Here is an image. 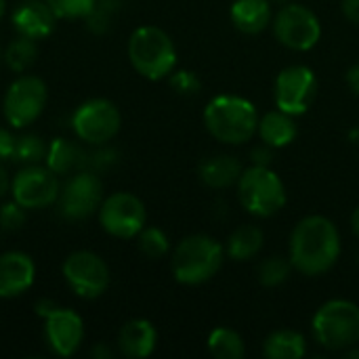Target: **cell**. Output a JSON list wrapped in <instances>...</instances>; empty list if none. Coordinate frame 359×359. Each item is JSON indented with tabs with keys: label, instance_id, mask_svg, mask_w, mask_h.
I'll return each instance as SVG.
<instances>
[{
	"label": "cell",
	"instance_id": "cell-1",
	"mask_svg": "<svg viewBox=\"0 0 359 359\" xmlns=\"http://www.w3.org/2000/svg\"><path fill=\"white\" fill-rule=\"evenodd\" d=\"M341 231L332 219L324 215L303 217L288 240V259L292 269L307 278L328 273L341 259Z\"/></svg>",
	"mask_w": 359,
	"mask_h": 359
},
{
	"label": "cell",
	"instance_id": "cell-2",
	"mask_svg": "<svg viewBox=\"0 0 359 359\" xmlns=\"http://www.w3.org/2000/svg\"><path fill=\"white\" fill-rule=\"evenodd\" d=\"M204 126L223 145H244L257 137L259 111L252 101L240 95H217L204 107Z\"/></svg>",
	"mask_w": 359,
	"mask_h": 359
},
{
	"label": "cell",
	"instance_id": "cell-3",
	"mask_svg": "<svg viewBox=\"0 0 359 359\" xmlns=\"http://www.w3.org/2000/svg\"><path fill=\"white\" fill-rule=\"evenodd\" d=\"M225 263V246L206 233L183 238L170 250L172 278L183 286H202L210 282Z\"/></svg>",
	"mask_w": 359,
	"mask_h": 359
},
{
	"label": "cell",
	"instance_id": "cell-4",
	"mask_svg": "<svg viewBox=\"0 0 359 359\" xmlns=\"http://www.w3.org/2000/svg\"><path fill=\"white\" fill-rule=\"evenodd\" d=\"M126 53L133 69L151 82L168 78L179 61L172 38L158 25H139L128 38Z\"/></svg>",
	"mask_w": 359,
	"mask_h": 359
},
{
	"label": "cell",
	"instance_id": "cell-5",
	"mask_svg": "<svg viewBox=\"0 0 359 359\" xmlns=\"http://www.w3.org/2000/svg\"><path fill=\"white\" fill-rule=\"evenodd\" d=\"M311 334L328 351L345 353L359 345V305L347 299L322 303L311 318Z\"/></svg>",
	"mask_w": 359,
	"mask_h": 359
},
{
	"label": "cell",
	"instance_id": "cell-6",
	"mask_svg": "<svg viewBox=\"0 0 359 359\" xmlns=\"http://www.w3.org/2000/svg\"><path fill=\"white\" fill-rule=\"evenodd\" d=\"M238 202L242 208L257 219H271L288 202L286 185L282 177L271 166H255L244 168L242 177L236 183Z\"/></svg>",
	"mask_w": 359,
	"mask_h": 359
},
{
	"label": "cell",
	"instance_id": "cell-7",
	"mask_svg": "<svg viewBox=\"0 0 359 359\" xmlns=\"http://www.w3.org/2000/svg\"><path fill=\"white\" fill-rule=\"evenodd\" d=\"M48 101V88L46 82L34 74H21L17 76L2 99V114L11 128L21 130L34 124Z\"/></svg>",
	"mask_w": 359,
	"mask_h": 359
},
{
	"label": "cell",
	"instance_id": "cell-8",
	"mask_svg": "<svg viewBox=\"0 0 359 359\" xmlns=\"http://www.w3.org/2000/svg\"><path fill=\"white\" fill-rule=\"evenodd\" d=\"M271 29L276 40L294 53L311 50L322 38V23L318 15L309 6L292 0L278 8L271 21Z\"/></svg>",
	"mask_w": 359,
	"mask_h": 359
},
{
	"label": "cell",
	"instance_id": "cell-9",
	"mask_svg": "<svg viewBox=\"0 0 359 359\" xmlns=\"http://www.w3.org/2000/svg\"><path fill=\"white\" fill-rule=\"evenodd\" d=\"M36 313L44 322V341L50 351L59 358L76 355L84 341V322L80 313L48 299H42L36 305Z\"/></svg>",
	"mask_w": 359,
	"mask_h": 359
},
{
	"label": "cell",
	"instance_id": "cell-10",
	"mask_svg": "<svg viewBox=\"0 0 359 359\" xmlns=\"http://www.w3.org/2000/svg\"><path fill=\"white\" fill-rule=\"evenodd\" d=\"M122 126V114L109 99L97 97L80 103L72 114V130L78 141L88 145H105Z\"/></svg>",
	"mask_w": 359,
	"mask_h": 359
},
{
	"label": "cell",
	"instance_id": "cell-11",
	"mask_svg": "<svg viewBox=\"0 0 359 359\" xmlns=\"http://www.w3.org/2000/svg\"><path fill=\"white\" fill-rule=\"evenodd\" d=\"M61 273L69 290L84 301L103 297L111 282L107 263L93 250H76L67 255L61 265Z\"/></svg>",
	"mask_w": 359,
	"mask_h": 359
},
{
	"label": "cell",
	"instance_id": "cell-12",
	"mask_svg": "<svg viewBox=\"0 0 359 359\" xmlns=\"http://www.w3.org/2000/svg\"><path fill=\"white\" fill-rule=\"evenodd\" d=\"M99 225L105 233L120 240H133L147 225L143 200L130 191H114L99 206Z\"/></svg>",
	"mask_w": 359,
	"mask_h": 359
},
{
	"label": "cell",
	"instance_id": "cell-13",
	"mask_svg": "<svg viewBox=\"0 0 359 359\" xmlns=\"http://www.w3.org/2000/svg\"><path fill=\"white\" fill-rule=\"evenodd\" d=\"M318 95V78L309 65H288L284 67L273 82V101L276 107L299 118L305 116Z\"/></svg>",
	"mask_w": 359,
	"mask_h": 359
},
{
	"label": "cell",
	"instance_id": "cell-14",
	"mask_svg": "<svg viewBox=\"0 0 359 359\" xmlns=\"http://www.w3.org/2000/svg\"><path fill=\"white\" fill-rule=\"evenodd\" d=\"M103 202V183L93 170L72 172L59 191V215L67 221H84L99 212Z\"/></svg>",
	"mask_w": 359,
	"mask_h": 359
},
{
	"label": "cell",
	"instance_id": "cell-15",
	"mask_svg": "<svg viewBox=\"0 0 359 359\" xmlns=\"http://www.w3.org/2000/svg\"><path fill=\"white\" fill-rule=\"evenodd\" d=\"M59 191V175H55L46 164L21 166L11 183L13 200L19 202L25 210H42L57 204Z\"/></svg>",
	"mask_w": 359,
	"mask_h": 359
},
{
	"label": "cell",
	"instance_id": "cell-16",
	"mask_svg": "<svg viewBox=\"0 0 359 359\" xmlns=\"http://www.w3.org/2000/svg\"><path fill=\"white\" fill-rule=\"evenodd\" d=\"M36 282V263L21 250L0 255V299L25 294Z\"/></svg>",
	"mask_w": 359,
	"mask_h": 359
},
{
	"label": "cell",
	"instance_id": "cell-17",
	"mask_svg": "<svg viewBox=\"0 0 359 359\" xmlns=\"http://www.w3.org/2000/svg\"><path fill=\"white\" fill-rule=\"evenodd\" d=\"M55 21L57 15L53 13L46 0H23L17 4V8L11 15L13 29L19 36L32 38L36 42L53 34Z\"/></svg>",
	"mask_w": 359,
	"mask_h": 359
},
{
	"label": "cell",
	"instance_id": "cell-18",
	"mask_svg": "<svg viewBox=\"0 0 359 359\" xmlns=\"http://www.w3.org/2000/svg\"><path fill=\"white\" fill-rule=\"evenodd\" d=\"M118 351L128 359L149 358L158 347V330L149 320H128L118 332Z\"/></svg>",
	"mask_w": 359,
	"mask_h": 359
},
{
	"label": "cell",
	"instance_id": "cell-19",
	"mask_svg": "<svg viewBox=\"0 0 359 359\" xmlns=\"http://www.w3.org/2000/svg\"><path fill=\"white\" fill-rule=\"evenodd\" d=\"M273 15L271 0H233L229 6L231 25L246 36H257L271 27Z\"/></svg>",
	"mask_w": 359,
	"mask_h": 359
},
{
	"label": "cell",
	"instance_id": "cell-20",
	"mask_svg": "<svg viewBox=\"0 0 359 359\" xmlns=\"http://www.w3.org/2000/svg\"><path fill=\"white\" fill-rule=\"evenodd\" d=\"M244 164L233 154H215L210 158H204L198 166V177L204 187L208 189H229L236 187L238 179L244 172Z\"/></svg>",
	"mask_w": 359,
	"mask_h": 359
},
{
	"label": "cell",
	"instance_id": "cell-21",
	"mask_svg": "<svg viewBox=\"0 0 359 359\" xmlns=\"http://www.w3.org/2000/svg\"><path fill=\"white\" fill-rule=\"evenodd\" d=\"M257 135H259L261 143H265L273 149H284L294 143V139L299 135V126L294 122V116L276 107L259 118Z\"/></svg>",
	"mask_w": 359,
	"mask_h": 359
},
{
	"label": "cell",
	"instance_id": "cell-22",
	"mask_svg": "<svg viewBox=\"0 0 359 359\" xmlns=\"http://www.w3.org/2000/svg\"><path fill=\"white\" fill-rule=\"evenodd\" d=\"M265 246V233L259 225L246 223L231 231L225 244V255L233 263H248L261 255Z\"/></svg>",
	"mask_w": 359,
	"mask_h": 359
},
{
	"label": "cell",
	"instance_id": "cell-23",
	"mask_svg": "<svg viewBox=\"0 0 359 359\" xmlns=\"http://www.w3.org/2000/svg\"><path fill=\"white\" fill-rule=\"evenodd\" d=\"M86 162V154L82 149V145H78L72 139L65 137H55L48 143L46 149V158L44 164L55 172V175H72L76 170H80Z\"/></svg>",
	"mask_w": 359,
	"mask_h": 359
},
{
	"label": "cell",
	"instance_id": "cell-24",
	"mask_svg": "<svg viewBox=\"0 0 359 359\" xmlns=\"http://www.w3.org/2000/svg\"><path fill=\"white\" fill-rule=\"evenodd\" d=\"M307 353V339L297 330H273L263 341V355L267 359H303Z\"/></svg>",
	"mask_w": 359,
	"mask_h": 359
},
{
	"label": "cell",
	"instance_id": "cell-25",
	"mask_svg": "<svg viewBox=\"0 0 359 359\" xmlns=\"http://www.w3.org/2000/svg\"><path fill=\"white\" fill-rule=\"evenodd\" d=\"M206 347H208V353L215 359H242L246 355L244 337L229 326L212 328L208 334Z\"/></svg>",
	"mask_w": 359,
	"mask_h": 359
},
{
	"label": "cell",
	"instance_id": "cell-26",
	"mask_svg": "<svg viewBox=\"0 0 359 359\" xmlns=\"http://www.w3.org/2000/svg\"><path fill=\"white\" fill-rule=\"evenodd\" d=\"M36 57H38V44H36V40L17 34V38H13L8 42V46L4 48L2 61L6 63V67L11 72L25 74L36 63Z\"/></svg>",
	"mask_w": 359,
	"mask_h": 359
},
{
	"label": "cell",
	"instance_id": "cell-27",
	"mask_svg": "<svg viewBox=\"0 0 359 359\" xmlns=\"http://www.w3.org/2000/svg\"><path fill=\"white\" fill-rule=\"evenodd\" d=\"M292 263L288 257H282V255H273V257H267L259 263L257 267V282L265 288H278L282 286L290 273H292Z\"/></svg>",
	"mask_w": 359,
	"mask_h": 359
},
{
	"label": "cell",
	"instance_id": "cell-28",
	"mask_svg": "<svg viewBox=\"0 0 359 359\" xmlns=\"http://www.w3.org/2000/svg\"><path fill=\"white\" fill-rule=\"evenodd\" d=\"M46 149H48V143L38 137V135H21L17 137V143H15V154H13V160L21 166H27V164H42L44 158H46Z\"/></svg>",
	"mask_w": 359,
	"mask_h": 359
},
{
	"label": "cell",
	"instance_id": "cell-29",
	"mask_svg": "<svg viewBox=\"0 0 359 359\" xmlns=\"http://www.w3.org/2000/svg\"><path fill=\"white\" fill-rule=\"evenodd\" d=\"M137 244H139V250L151 261L164 259L170 252L168 236L160 227H154V225H145L141 229V233L137 236Z\"/></svg>",
	"mask_w": 359,
	"mask_h": 359
},
{
	"label": "cell",
	"instance_id": "cell-30",
	"mask_svg": "<svg viewBox=\"0 0 359 359\" xmlns=\"http://www.w3.org/2000/svg\"><path fill=\"white\" fill-rule=\"evenodd\" d=\"M57 19H86L97 0H46Z\"/></svg>",
	"mask_w": 359,
	"mask_h": 359
},
{
	"label": "cell",
	"instance_id": "cell-31",
	"mask_svg": "<svg viewBox=\"0 0 359 359\" xmlns=\"http://www.w3.org/2000/svg\"><path fill=\"white\" fill-rule=\"evenodd\" d=\"M116 8H118V0H97L95 8L86 15L88 27L95 34L107 32L109 25H111V15L116 13Z\"/></svg>",
	"mask_w": 359,
	"mask_h": 359
},
{
	"label": "cell",
	"instance_id": "cell-32",
	"mask_svg": "<svg viewBox=\"0 0 359 359\" xmlns=\"http://www.w3.org/2000/svg\"><path fill=\"white\" fill-rule=\"evenodd\" d=\"M168 82H170V88L183 97H194L202 90V80L198 78L196 72H189V69H175L168 76Z\"/></svg>",
	"mask_w": 359,
	"mask_h": 359
},
{
	"label": "cell",
	"instance_id": "cell-33",
	"mask_svg": "<svg viewBox=\"0 0 359 359\" xmlns=\"http://www.w3.org/2000/svg\"><path fill=\"white\" fill-rule=\"evenodd\" d=\"M25 221H27V212L19 202L11 200L0 206V227L4 231H19L25 225Z\"/></svg>",
	"mask_w": 359,
	"mask_h": 359
},
{
	"label": "cell",
	"instance_id": "cell-34",
	"mask_svg": "<svg viewBox=\"0 0 359 359\" xmlns=\"http://www.w3.org/2000/svg\"><path fill=\"white\" fill-rule=\"evenodd\" d=\"M15 143H17V137H15L8 128H2V126H0V162L13 160Z\"/></svg>",
	"mask_w": 359,
	"mask_h": 359
},
{
	"label": "cell",
	"instance_id": "cell-35",
	"mask_svg": "<svg viewBox=\"0 0 359 359\" xmlns=\"http://www.w3.org/2000/svg\"><path fill=\"white\" fill-rule=\"evenodd\" d=\"M273 151H276L273 147L261 143L259 147H255V149L250 151V164H255V166H271V162H273Z\"/></svg>",
	"mask_w": 359,
	"mask_h": 359
},
{
	"label": "cell",
	"instance_id": "cell-36",
	"mask_svg": "<svg viewBox=\"0 0 359 359\" xmlns=\"http://www.w3.org/2000/svg\"><path fill=\"white\" fill-rule=\"evenodd\" d=\"M341 11L349 23L359 25V0H341Z\"/></svg>",
	"mask_w": 359,
	"mask_h": 359
},
{
	"label": "cell",
	"instance_id": "cell-37",
	"mask_svg": "<svg viewBox=\"0 0 359 359\" xmlns=\"http://www.w3.org/2000/svg\"><path fill=\"white\" fill-rule=\"evenodd\" d=\"M95 160H90L97 168H105V166H111L114 162H116V151H111V149H101V151H97L95 156H93Z\"/></svg>",
	"mask_w": 359,
	"mask_h": 359
},
{
	"label": "cell",
	"instance_id": "cell-38",
	"mask_svg": "<svg viewBox=\"0 0 359 359\" xmlns=\"http://www.w3.org/2000/svg\"><path fill=\"white\" fill-rule=\"evenodd\" d=\"M345 82H347V86H349V90L359 97V63H353L349 69H347V74H345Z\"/></svg>",
	"mask_w": 359,
	"mask_h": 359
},
{
	"label": "cell",
	"instance_id": "cell-39",
	"mask_svg": "<svg viewBox=\"0 0 359 359\" xmlns=\"http://www.w3.org/2000/svg\"><path fill=\"white\" fill-rule=\"evenodd\" d=\"M11 183H13V179L8 177L6 168L0 162V198H4L6 194H11Z\"/></svg>",
	"mask_w": 359,
	"mask_h": 359
},
{
	"label": "cell",
	"instance_id": "cell-40",
	"mask_svg": "<svg viewBox=\"0 0 359 359\" xmlns=\"http://www.w3.org/2000/svg\"><path fill=\"white\" fill-rule=\"evenodd\" d=\"M90 355L97 359H109L111 358V351L101 343V345H97V347H93V351H90Z\"/></svg>",
	"mask_w": 359,
	"mask_h": 359
},
{
	"label": "cell",
	"instance_id": "cell-41",
	"mask_svg": "<svg viewBox=\"0 0 359 359\" xmlns=\"http://www.w3.org/2000/svg\"><path fill=\"white\" fill-rule=\"evenodd\" d=\"M349 225H351V233L355 236V240H359V206L353 210V212H351Z\"/></svg>",
	"mask_w": 359,
	"mask_h": 359
},
{
	"label": "cell",
	"instance_id": "cell-42",
	"mask_svg": "<svg viewBox=\"0 0 359 359\" xmlns=\"http://www.w3.org/2000/svg\"><path fill=\"white\" fill-rule=\"evenodd\" d=\"M349 141H351V145L359 147V126H355V128H351V130H349Z\"/></svg>",
	"mask_w": 359,
	"mask_h": 359
},
{
	"label": "cell",
	"instance_id": "cell-43",
	"mask_svg": "<svg viewBox=\"0 0 359 359\" xmlns=\"http://www.w3.org/2000/svg\"><path fill=\"white\" fill-rule=\"evenodd\" d=\"M345 355H347V358L359 359V345H355V347H351V349H347V351H345Z\"/></svg>",
	"mask_w": 359,
	"mask_h": 359
},
{
	"label": "cell",
	"instance_id": "cell-44",
	"mask_svg": "<svg viewBox=\"0 0 359 359\" xmlns=\"http://www.w3.org/2000/svg\"><path fill=\"white\" fill-rule=\"evenodd\" d=\"M4 13H6V0H0V21L4 17Z\"/></svg>",
	"mask_w": 359,
	"mask_h": 359
},
{
	"label": "cell",
	"instance_id": "cell-45",
	"mask_svg": "<svg viewBox=\"0 0 359 359\" xmlns=\"http://www.w3.org/2000/svg\"><path fill=\"white\" fill-rule=\"evenodd\" d=\"M271 2H273V4H280V6H282V4H286V2H290V0H271Z\"/></svg>",
	"mask_w": 359,
	"mask_h": 359
},
{
	"label": "cell",
	"instance_id": "cell-46",
	"mask_svg": "<svg viewBox=\"0 0 359 359\" xmlns=\"http://www.w3.org/2000/svg\"><path fill=\"white\" fill-rule=\"evenodd\" d=\"M2 55H4V53H2V48H0V63H2Z\"/></svg>",
	"mask_w": 359,
	"mask_h": 359
}]
</instances>
